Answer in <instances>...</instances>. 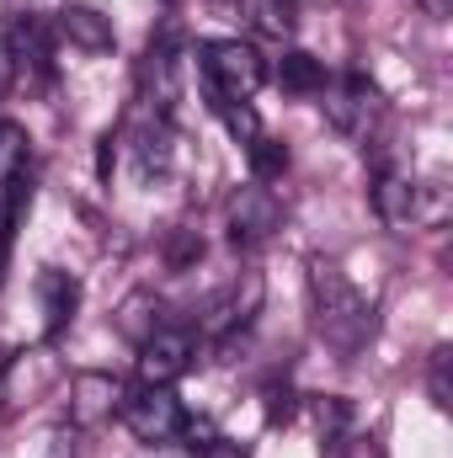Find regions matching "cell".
I'll use <instances>...</instances> for the list:
<instances>
[{
    "instance_id": "6da1fadb",
    "label": "cell",
    "mask_w": 453,
    "mask_h": 458,
    "mask_svg": "<svg viewBox=\"0 0 453 458\" xmlns=\"http://www.w3.org/2000/svg\"><path fill=\"white\" fill-rule=\"evenodd\" d=\"M310 310H315V331L321 342L341 352V357H357L363 346L373 342V304L357 293V283L341 272L337 261L315 256L310 261Z\"/></svg>"
},
{
    "instance_id": "7a4b0ae2",
    "label": "cell",
    "mask_w": 453,
    "mask_h": 458,
    "mask_svg": "<svg viewBox=\"0 0 453 458\" xmlns=\"http://www.w3.org/2000/svg\"><path fill=\"white\" fill-rule=\"evenodd\" d=\"M198 59H203L209 91L225 97V102H251V97L261 91V81H267L261 54H256L251 43H240V38H214V43H203Z\"/></svg>"
},
{
    "instance_id": "3957f363",
    "label": "cell",
    "mask_w": 453,
    "mask_h": 458,
    "mask_svg": "<svg viewBox=\"0 0 453 458\" xmlns=\"http://www.w3.org/2000/svg\"><path fill=\"white\" fill-rule=\"evenodd\" d=\"M321 107H326V123L337 128L341 139H368L373 133V123L384 113V102H379V91H373V81H363V75H326V86H321Z\"/></svg>"
},
{
    "instance_id": "277c9868",
    "label": "cell",
    "mask_w": 453,
    "mask_h": 458,
    "mask_svg": "<svg viewBox=\"0 0 453 458\" xmlns=\"http://www.w3.org/2000/svg\"><path fill=\"white\" fill-rule=\"evenodd\" d=\"M117 416L144 448H171V443H182V427H187V411L171 389H139L133 400H123Z\"/></svg>"
},
{
    "instance_id": "5b68a950",
    "label": "cell",
    "mask_w": 453,
    "mask_h": 458,
    "mask_svg": "<svg viewBox=\"0 0 453 458\" xmlns=\"http://www.w3.org/2000/svg\"><path fill=\"white\" fill-rule=\"evenodd\" d=\"M139 97L160 123H171L176 107H182V54H176V32L171 27L150 43L144 64H139Z\"/></svg>"
},
{
    "instance_id": "8992f818",
    "label": "cell",
    "mask_w": 453,
    "mask_h": 458,
    "mask_svg": "<svg viewBox=\"0 0 453 458\" xmlns=\"http://www.w3.org/2000/svg\"><path fill=\"white\" fill-rule=\"evenodd\" d=\"M225 219H229V240L240 250H256V245H267L283 229V203L272 198V187L251 182V187H240L225 203Z\"/></svg>"
},
{
    "instance_id": "52a82bcc",
    "label": "cell",
    "mask_w": 453,
    "mask_h": 458,
    "mask_svg": "<svg viewBox=\"0 0 453 458\" xmlns=\"http://www.w3.org/2000/svg\"><path fill=\"white\" fill-rule=\"evenodd\" d=\"M192 331H182V326H160V331H150L144 342H139V384L144 389H171L187 368H192Z\"/></svg>"
},
{
    "instance_id": "ba28073f",
    "label": "cell",
    "mask_w": 453,
    "mask_h": 458,
    "mask_svg": "<svg viewBox=\"0 0 453 458\" xmlns=\"http://www.w3.org/2000/svg\"><path fill=\"white\" fill-rule=\"evenodd\" d=\"M261 310V277L256 272H240L235 283H225L214 299H209V315H203V331L209 336H235L256 320Z\"/></svg>"
},
{
    "instance_id": "9c48e42d",
    "label": "cell",
    "mask_w": 453,
    "mask_h": 458,
    "mask_svg": "<svg viewBox=\"0 0 453 458\" xmlns=\"http://www.w3.org/2000/svg\"><path fill=\"white\" fill-rule=\"evenodd\" d=\"M123 384H117L113 373H75L70 378V427H81V432H91V427H102V421H113L117 411H123Z\"/></svg>"
},
{
    "instance_id": "30bf717a",
    "label": "cell",
    "mask_w": 453,
    "mask_h": 458,
    "mask_svg": "<svg viewBox=\"0 0 453 458\" xmlns=\"http://www.w3.org/2000/svg\"><path fill=\"white\" fill-rule=\"evenodd\" d=\"M422 198H427V187H422L416 176H406V171H384V176L373 182V208H379V219L389 229L422 225V219H427Z\"/></svg>"
},
{
    "instance_id": "8fae6325",
    "label": "cell",
    "mask_w": 453,
    "mask_h": 458,
    "mask_svg": "<svg viewBox=\"0 0 453 458\" xmlns=\"http://www.w3.org/2000/svg\"><path fill=\"white\" fill-rule=\"evenodd\" d=\"M5 48H11V59H16V75H21V70H32L38 81L54 75V43H48V21H43V16L21 11V16L11 21V32H5Z\"/></svg>"
},
{
    "instance_id": "7c38bea8",
    "label": "cell",
    "mask_w": 453,
    "mask_h": 458,
    "mask_svg": "<svg viewBox=\"0 0 453 458\" xmlns=\"http://www.w3.org/2000/svg\"><path fill=\"white\" fill-rule=\"evenodd\" d=\"M59 38H64L70 48H81V54H107L117 43L113 16H102L97 5H64V11H59Z\"/></svg>"
},
{
    "instance_id": "4fadbf2b",
    "label": "cell",
    "mask_w": 453,
    "mask_h": 458,
    "mask_svg": "<svg viewBox=\"0 0 453 458\" xmlns=\"http://www.w3.org/2000/svg\"><path fill=\"white\" fill-rule=\"evenodd\" d=\"M38 293H43V315H48V336H59L70 320H75V304H81V283L70 272H43L38 277Z\"/></svg>"
},
{
    "instance_id": "5bb4252c",
    "label": "cell",
    "mask_w": 453,
    "mask_h": 458,
    "mask_svg": "<svg viewBox=\"0 0 453 458\" xmlns=\"http://www.w3.org/2000/svg\"><path fill=\"white\" fill-rule=\"evenodd\" d=\"M113 326H117V331H123V336H128L133 346H139L144 336H150V331H160V326H166V320H160V299H155L150 288L128 293V299L117 304V320H113Z\"/></svg>"
},
{
    "instance_id": "9a60e30c",
    "label": "cell",
    "mask_w": 453,
    "mask_h": 458,
    "mask_svg": "<svg viewBox=\"0 0 453 458\" xmlns=\"http://www.w3.org/2000/svg\"><path fill=\"white\" fill-rule=\"evenodd\" d=\"M133 144H139V176H144V182L171 171V123H160V117L144 123Z\"/></svg>"
},
{
    "instance_id": "2e32d148",
    "label": "cell",
    "mask_w": 453,
    "mask_h": 458,
    "mask_svg": "<svg viewBox=\"0 0 453 458\" xmlns=\"http://www.w3.org/2000/svg\"><path fill=\"white\" fill-rule=\"evenodd\" d=\"M278 81H283V91H299V97H315L321 86H326V64L315 59V54H283V64H278Z\"/></svg>"
},
{
    "instance_id": "e0dca14e",
    "label": "cell",
    "mask_w": 453,
    "mask_h": 458,
    "mask_svg": "<svg viewBox=\"0 0 453 458\" xmlns=\"http://www.w3.org/2000/svg\"><path fill=\"white\" fill-rule=\"evenodd\" d=\"M267 38H288L294 32V0H235Z\"/></svg>"
},
{
    "instance_id": "ac0fdd59",
    "label": "cell",
    "mask_w": 453,
    "mask_h": 458,
    "mask_svg": "<svg viewBox=\"0 0 453 458\" xmlns=\"http://www.w3.org/2000/svg\"><path fill=\"white\" fill-rule=\"evenodd\" d=\"M214 113L225 117V128L240 144H256V139H261V117L251 113V102H225V97H214Z\"/></svg>"
},
{
    "instance_id": "d6986e66",
    "label": "cell",
    "mask_w": 453,
    "mask_h": 458,
    "mask_svg": "<svg viewBox=\"0 0 453 458\" xmlns=\"http://www.w3.org/2000/svg\"><path fill=\"white\" fill-rule=\"evenodd\" d=\"M245 155H251V171H256V182H267V176H283L288 171V149L278 144V139H256V144H245Z\"/></svg>"
},
{
    "instance_id": "ffe728a7",
    "label": "cell",
    "mask_w": 453,
    "mask_h": 458,
    "mask_svg": "<svg viewBox=\"0 0 453 458\" xmlns=\"http://www.w3.org/2000/svg\"><path fill=\"white\" fill-rule=\"evenodd\" d=\"M346 416H352L346 400H315V427H321V437H326L331 448L346 437Z\"/></svg>"
},
{
    "instance_id": "44dd1931",
    "label": "cell",
    "mask_w": 453,
    "mask_h": 458,
    "mask_svg": "<svg viewBox=\"0 0 453 458\" xmlns=\"http://www.w3.org/2000/svg\"><path fill=\"white\" fill-rule=\"evenodd\" d=\"M427 389H432V405L449 411L453 389H449V352H432V373H427Z\"/></svg>"
},
{
    "instance_id": "7402d4cb",
    "label": "cell",
    "mask_w": 453,
    "mask_h": 458,
    "mask_svg": "<svg viewBox=\"0 0 453 458\" xmlns=\"http://www.w3.org/2000/svg\"><path fill=\"white\" fill-rule=\"evenodd\" d=\"M294 416V389L288 384H267V421L278 427V421H288Z\"/></svg>"
},
{
    "instance_id": "603a6c76",
    "label": "cell",
    "mask_w": 453,
    "mask_h": 458,
    "mask_svg": "<svg viewBox=\"0 0 453 458\" xmlns=\"http://www.w3.org/2000/svg\"><path fill=\"white\" fill-rule=\"evenodd\" d=\"M192 256H203V240H198V234H192V229H182V234H176V240H171V267H176V272H182V267H187V261H192Z\"/></svg>"
},
{
    "instance_id": "cb8c5ba5",
    "label": "cell",
    "mask_w": 453,
    "mask_h": 458,
    "mask_svg": "<svg viewBox=\"0 0 453 458\" xmlns=\"http://www.w3.org/2000/svg\"><path fill=\"white\" fill-rule=\"evenodd\" d=\"M11 81H16V59H11V48H5V38H0V97L11 91Z\"/></svg>"
},
{
    "instance_id": "d4e9b609",
    "label": "cell",
    "mask_w": 453,
    "mask_h": 458,
    "mask_svg": "<svg viewBox=\"0 0 453 458\" xmlns=\"http://www.w3.org/2000/svg\"><path fill=\"white\" fill-rule=\"evenodd\" d=\"M48 458H75V437L70 432H54L48 437Z\"/></svg>"
},
{
    "instance_id": "484cf974",
    "label": "cell",
    "mask_w": 453,
    "mask_h": 458,
    "mask_svg": "<svg viewBox=\"0 0 453 458\" xmlns=\"http://www.w3.org/2000/svg\"><path fill=\"white\" fill-rule=\"evenodd\" d=\"M198 458H245V454H240L235 443H209V448H203Z\"/></svg>"
},
{
    "instance_id": "4316f807",
    "label": "cell",
    "mask_w": 453,
    "mask_h": 458,
    "mask_svg": "<svg viewBox=\"0 0 453 458\" xmlns=\"http://www.w3.org/2000/svg\"><path fill=\"white\" fill-rule=\"evenodd\" d=\"M5 384H11V352H0V405H5Z\"/></svg>"
},
{
    "instance_id": "83f0119b",
    "label": "cell",
    "mask_w": 453,
    "mask_h": 458,
    "mask_svg": "<svg viewBox=\"0 0 453 458\" xmlns=\"http://www.w3.org/2000/svg\"><path fill=\"white\" fill-rule=\"evenodd\" d=\"M427 5V16H449V0H422Z\"/></svg>"
}]
</instances>
